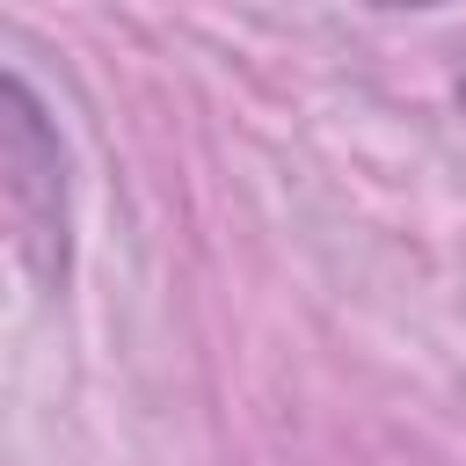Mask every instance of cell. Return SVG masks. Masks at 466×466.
<instances>
[{"label": "cell", "mask_w": 466, "mask_h": 466, "mask_svg": "<svg viewBox=\"0 0 466 466\" xmlns=\"http://www.w3.org/2000/svg\"><path fill=\"white\" fill-rule=\"evenodd\" d=\"M0 175L51 218V204H58V153H51V131L36 116V102H22L15 80H0Z\"/></svg>", "instance_id": "6da1fadb"}, {"label": "cell", "mask_w": 466, "mask_h": 466, "mask_svg": "<svg viewBox=\"0 0 466 466\" xmlns=\"http://www.w3.org/2000/svg\"><path fill=\"white\" fill-rule=\"evenodd\" d=\"M371 7H430V0H371Z\"/></svg>", "instance_id": "7a4b0ae2"}]
</instances>
